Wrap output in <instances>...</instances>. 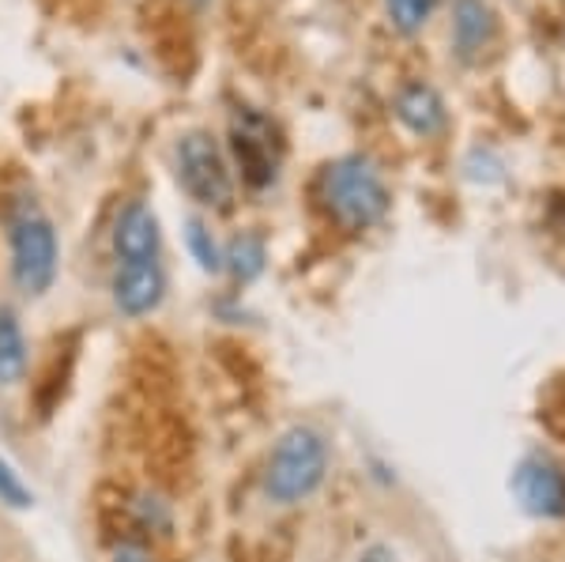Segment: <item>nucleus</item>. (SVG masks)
<instances>
[{
    "mask_svg": "<svg viewBox=\"0 0 565 562\" xmlns=\"http://www.w3.org/2000/svg\"><path fill=\"white\" fill-rule=\"evenodd\" d=\"M114 306L125 317H148L167 298V272L159 261H132V265H117L114 272Z\"/></svg>",
    "mask_w": 565,
    "mask_h": 562,
    "instance_id": "6",
    "label": "nucleus"
},
{
    "mask_svg": "<svg viewBox=\"0 0 565 562\" xmlns=\"http://www.w3.org/2000/svg\"><path fill=\"white\" fill-rule=\"evenodd\" d=\"M392 110H396V117L415 136H434V132L445 129V103H441V95H437L430 84H423V79L399 87Z\"/></svg>",
    "mask_w": 565,
    "mask_h": 562,
    "instance_id": "9",
    "label": "nucleus"
},
{
    "mask_svg": "<svg viewBox=\"0 0 565 562\" xmlns=\"http://www.w3.org/2000/svg\"><path fill=\"white\" fill-rule=\"evenodd\" d=\"M114 253H117V265L159 261L162 226H159V215L143 201H132L121 208V215H117V223H114Z\"/></svg>",
    "mask_w": 565,
    "mask_h": 562,
    "instance_id": "7",
    "label": "nucleus"
},
{
    "mask_svg": "<svg viewBox=\"0 0 565 562\" xmlns=\"http://www.w3.org/2000/svg\"><path fill=\"white\" fill-rule=\"evenodd\" d=\"M0 502L12 506V510H31L34 506V491L4 457H0Z\"/></svg>",
    "mask_w": 565,
    "mask_h": 562,
    "instance_id": "15",
    "label": "nucleus"
},
{
    "mask_svg": "<svg viewBox=\"0 0 565 562\" xmlns=\"http://www.w3.org/2000/svg\"><path fill=\"white\" fill-rule=\"evenodd\" d=\"M185 242H189V253H193V261L204 272H218L223 268V250H218V242L212 238V231H207L200 220H189L185 223Z\"/></svg>",
    "mask_w": 565,
    "mask_h": 562,
    "instance_id": "14",
    "label": "nucleus"
},
{
    "mask_svg": "<svg viewBox=\"0 0 565 562\" xmlns=\"http://www.w3.org/2000/svg\"><path fill=\"white\" fill-rule=\"evenodd\" d=\"M434 4L437 0H385V12H388V23L396 26L399 34H415L430 20Z\"/></svg>",
    "mask_w": 565,
    "mask_h": 562,
    "instance_id": "13",
    "label": "nucleus"
},
{
    "mask_svg": "<svg viewBox=\"0 0 565 562\" xmlns=\"http://www.w3.org/2000/svg\"><path fill=\"white\" fill-rule=\"evenodd\" d=\"M174 162H178L181 189H185L200 208L226 212V208L234 204L231 167H226V156L212 132L193 129V132L181 136L178 148H174Z\"/></svg>",
    "mask_w": 565,
    "mask_h": 562,
    "instance_id": "4",
    "label": "nucleus"
},
{
    "mask_svg": "<svg viewBox=\"0 0 565 562\" xmlns=\"http://www.w3.org/2000/svg\"><path fill=\"white\" fill-rule=\"evenodd\" d=\"M231 151L238 159L242 181L249 189H268L279 178L282 140L271 117H264L253 106H238L231 114Z\"/></svg>",
    "mask_w": 565,
    "mask_h": 562,
    "instance_id": "5",
    "label": "nucleus"
},
{
    "mask_svg": "<svg viewBox=\"0 0 565 562\" xmlns=\"http://www.w3.org/2000/svg\"><path fill=\"white\" fill-rule=\"evenodd\" d=\"M26 362H31V348H26L20 317L12 306H0V389L20 385L26 378Z\"/></svg>",
    "mask_w": 565,
    "mask_h": 562,
    "instance_id": "11",
    "label": "nucleus"
},
{
    "mask_svg": "<svg viewBox=\"0 0 565 562\" xmlns=\"http://www.w3.org/2000/svg\"><path fill=\"white\" fill-rule=\"evenodd\" d=\"M321 204L343 231H370L388 215L392 193L366 156H340L321 170Z\"/></svg>",
    "mask_w": 565,
    "mask_h": 562,
    "instance_id": "1",
    "label": "nucleus"
},
{
    "mask_svg": "<svg viewBox=\"0 0 565 562\" xmlns=\"http://www.w3.org/2000/svg\"><path fill=\"white\" fill-rule=\"evenodd\" d=\"M8 246H12V279L26 298H42L57 284L61 242L53 220L34 201H20L8 215Z\"/></svg>",
    "mask_w": 565,
    "mask_h": 562,
    "instance_id": "2",
    "label": "nucleus"
},
{
    "mask_svg": "<svg viewBox=\"0 0 565 562\" xmlns=\"http://www.w3.org/2000/svg\"><path fill=\"white\" fill-rule=\"evenodd\" d=\"M513 491L524 510L540 518H558L565 510V476L551 460H524L513 476Z\"/></svg>",
    "mask_w": 565,
    "mask_h": 562,
    "instance_id": "8",
    "label": "nucleus"
},
{
    "mask_svg": "<svg viewBox=\"0 0 565 562\" xmlns=\"http://www.w3.org/2000/svg\"><path fill=\"white\" fill-rule=\"evenodd\" d=\"M494 39V12L487 0H457L452 8V45L463 61L479 57Z\"/></svg>",
    "mask_w": 565,
    "mask_h": 562,
    "instance_id": "10",
    "label": "nucleus"
},
{
    "mask_svg": "<svg viewBox=\"0 0 565 562\" xmlns=\"http://www.w3.org/2000/svg\"><path fill=\"white\" fill-rule=\"evenodd\" d=\"M328 476V442L317 427H290L279 434L268 457L264 491L271 502L295 506L324 484Z\"/></svg>",
    "mask_w": 565,
    "mask_h": 562,
    "instance_id": "3",
    "label": "nucleus"
},
{
    "mask_svg": "<svg viewBox=\"0 0 565 562\" xmlns=\"http://www.w3.org/2000/svg\"><path fill=\"white\" fill-rule=\"evenodd\" d=\"M264 261H268V250H264V242L257 234H242V238H234L223 253V268L231 272L238 284H253L264 272Z\"/></svg>",
    "mask_w": 565,
    "mask_h": 562,
    "instance_id": "12",
    "label": "nucleus"
},
{
    "mask_svg": "<svg viewBox=\"0 0 565 562\" xmlns=\"http://www.w3.org/2000/svg\"><path fill=\"white\" fill-rule=\"evenodd\" d=\"M359 562H388V551L385 548H373V551H366Z\"/></svg>",
    "mask_w": 565,
    "mask_h": 562,
    "instance_id": "17",
    "label": "nucleus"
},
{
    "mask_svg": "<svg viewBox=\"0 0 565 562\" xmlns=\"http://www.w3.org/2000/svg\"><path fill=\"white\" fill-rule=\"evenodd\" d=\"M109 562H154L148 548H140V543H125V548L114 551V559Z\"/></svg>",
    "mask_w": 565,
    "mask_h": 562,
    "instance_id": "16",
    "label": "nucleus"
}]
</instances>
